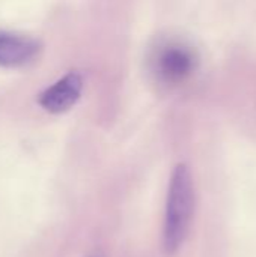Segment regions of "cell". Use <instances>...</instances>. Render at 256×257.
Masks as SVG:
<instances>
[{"label": "cell", "mask_w": 256, "mask_h": 257, "mask_svg": "<svg viewBox=\"0 0 256 257\" xmlns=\"http://www.w3.org/2000/svg\"><path fill=\"white\" fill-rule=\"evenodd\" d=\"M41 51V44L24 35L11 32L0 33V66L21 68L36 59Z\"/></svg>", "instance_id": "4"}, {"label": "cell", "mask_w": 256, "mask_h": 257, "mask_svg": "<svg viewBox=\"0 0 256 257\" xmlns=\"http://www.w3.org/2000/svg\"><path fill=\"white\" fill-rule=\"evenodd\" d=\"M83 78L78 72H68L39 95V105L54 114L69 110L81 96Z\"/></svg>", "instance_id": "3"}, {"label": "cell", "mask_w": 256, "mask_h": 257, "mask_svg": "<svg viewBox=\"0 0 256 257\" xmlns=\"http://www.w3.org/2000/svg\"><path fill=\"white\" fill-rule=\"evenodd\" d=\"M196 63L198 59L193 50L181 44H167L158 50L154 59V71L161 81L177 84L192 75Z\"/></svg>", "instance_id": "2"}, {"label": "cell", "mask_w": 256, "mask_h": 257, "mask_svg": "<svg viewBox=\"0 0 256 257\" xmlns=\"http://www.w3.org/2000/svg\"><path fill=\"white\" fill-rule=\"evenodd\" d=\"M195 214V187L189 167L180 164L175 167L166 202L163 245L167 253L180 250L187 238Z\"/></svg>", "instance_id": "1"}]
</instances>
